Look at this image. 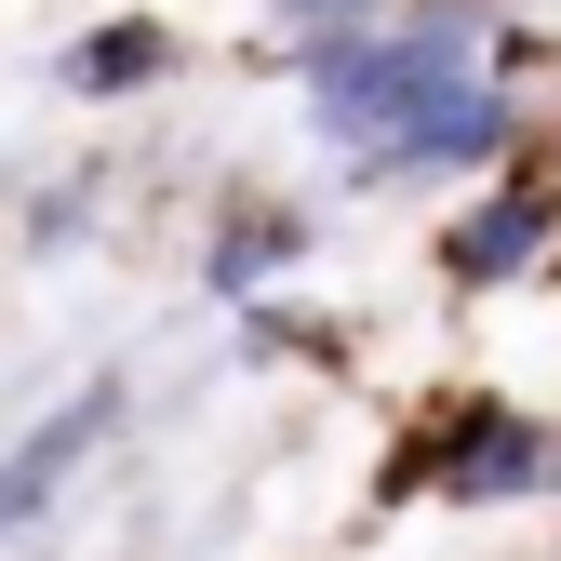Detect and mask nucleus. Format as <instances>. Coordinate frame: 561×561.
I'll return each instance as SVG.
<instances>
[{
	"label": "nucleus",
	"instance_id": "obj_2",
	"mask_svg": "<svg viewBox=\"0 0 561 561\" xmlns=\"http://www.w3.org/2000/svg\"><path fill=\"white\" fill-rule=\"evenodd\" d=\"M414 455H428V468H401V481H442V495H468V508H495V495H548V468H561V442L535 428V414H508V401H468L455 428H428Z\"/></svg>",
	"mask_w": 561,
	"mask_h": 561
},
{
	"label": "nucleus",
	"instance_id": "obj_8",
	"mask_svg": "<svg viewBox=\"0 0 561 561\" xmlns=\"http://www.w3.org/2000/svg\"><path fill=\"white\" fill-rule=\"evenodd\" d=\"M280 14H347V0H280Z\"/></svg>",
	"mask_w": 561,
	"mask_h": 561
},
{
	"label": "nucleus",
	"instance_id": "obj_6",
	"mask_svg": "<svg viewBox=\"0 0 561 561\" xmlns=\"http://www.w3.org/2000/svg\"><path fill=\"white\" fill-rule=\"evenodd\" d=\"M161 67H174V27H107V41L67 54V94H134V81H161Z\"/></svg>",
	"mask_w": 561,
	"mask_h": 561
},
{
	"label": "nucleus",
	"instance_id": "obj_3",
	"mask_svg": "<svg viewBox=\"0 0 561 561\" xmlns=\"http://www.w3.org/2000/svg\"><path fill=\"white\" fill-rule=\"evenodd\" d=\"M508 94L495 81H455L442 107H414L401 134H388V148H375V174H468V161H508Z\"/></svg>",
	"mask_w": 561,
	"mask_h": 561
},
{
	"label": "nucleus",
	"instance_id": "obj_5",
	"mask_svg": "<svg viewBox=\"0 0 561 561\" xmlns=\"http://www.w3.org/2000/svg\"><path fill=\"white\" fill-rule=\"evenodd\" d=\"M548 228H561V201L522 174V187H495V201H468V215L442 228V267L455 280H522L535 254H548Z\"/></svg>",
	"mask_w": 561,
	"mask_h": 561
},
{
	"label": "nucleus",
	"instance_id": "obj_4",
	"mask_svg": "<svg viewBox=\"0 0 561 561\" xmlns=\"http://www.w3.org/2000/svg\"><path fill=\"white\" fill-rule=\"evenodd\" d=\"M107 414H121V388H81L67 414H41V428H27L14 455H0V535H27V522L67 495V468H81V455L107 442Z\"/></svg>",
	"mask_w": 561,
	"mask_h": 561
},
{
	"label": "nucleus",
	"instance_id": "obj_7",
	"mask_svg": "<svg viewBox=\"0 0 561 561\" xmlns=\"http://www.w3.org/2000/svg\"><path fill=\"white\" fill-rule=\"evenodd\" d=\"M267 254H295V215H280V228H241V241L215 254V280H228V295H241V280H267Z\"/></svg>",
	"mask_w": 561,
	"mask_h": 561
},
{
	"label": "nucleus",
	"instance_id": "obj_1",
	"mask_svg": "<svg viewBox=\"0 0 561 561\" xmlns=\"http://www.w3.org/2000/svg\"><path fill=\"white\" fill-rule=\"evenodd\" d=\"M468 54H481V14H414V27H347V41H321L308 54V107H321V134H347V148H388V134L414 121V107H442L455 81H468Z\"/></svg>",
	"mask_w": 561,
	"mask_h": 561
}]
</instances>
